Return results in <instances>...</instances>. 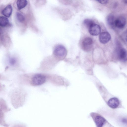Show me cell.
Returning a JSON list of instances; mask_svg holds the SVG:
<instances>
[{
  "label": "cell",
  "mask_w": 127,
  "mask_h": 127,
  "mask_svg": "<svg viewBox=\"0 0 127 127\" xmlns=\"http://www.w3.org/2000/svg\"><path fill=\"white\" fill-rule=\"evenodd\" d=\"M46 80L45 75L42 74H37L32 77L30 83L33 86H39L45 83Z\"/></svg>",
  "instance_id": "1"
},
{
  "label": "cell",
  "mask_w": 127,
  "mask_h": 127,
  "mask_svg": "<svg viewBox=\"0 0 127 127\" xmlns=\"http://www.w3.org/2000/svg\"><path fill=\"white\" fill-rule=\"evenodd\" d=\"M67 51L65 48L63 46L59 45L55 48L54 51V54L59 58H62L65 57L67 54Z\"/></svg>",
  "instance_id": "2"
},
{
  "label": "cell",
  "mask_w": 127,
  "mask_h": 127,
  "mask_svg": "<svg viewBox=\"0 0 127 127\" xmlns=\"http://www.w3.org/2000/svg\"><path fill=\"white\" fill-rule=\"evenodd\" d=\"M93 44L92 39L90 37H87L83 39L82 43V46L83 50L88 52L91 49Z\"/></svg>",
  "instance_id": "3"
},
{
  "label": "cell",
  "mask_w": 127,
  "mask_h": 127,
  "mask_svg": "<svg viewBox=\"0 0 127 127\" xmlns=\"http://www.w3.org/2000/svg\"><path fill=\"white\" fill-rule=\"evenodd\" d=\"M88 29L90 34L93 36L98 35L101 31V28L100 26L95 23L92 24Z\"/></svg>",
  "instance_id": "4"
},
{
  "label": "cell",
  "mask_w": 127,
  "mask_h": 127,
  "mask_svg": "<svg viewBox=\"0 0 127 127\" xmlns=\"http://www.w3.org/2000/svg\"><path fill=\"white\" fill-rule=\"evenodd\" d=\"M126 23L125 18L123 17H120L115 19L114 27L120 29H123L125 26Z\"/></svg>",
  "instance_id": "5"
},
{
  "label": "cell",
  "mask_w": 127,
  "mask_h": 127,
  "mask_svg": "<svg viewBox=\"0 0 127 127\" xmlns=\"http://www.w3.org/2000/svg\"><path fill=\"white\" fill-rule=\"evenodd\" d=\"M99 38L101 43L104 44L109 41L111 38V36L108 32H102L100 34Z\"/></svg>",
  "instance_id": "6"
},
{
  "label": "cell",
  "mask_w": 127,
  "mask_h": 127,
  "mask_svg": "<svg viewBox=\"0 0 127 127\" xmlns=\"http://www.w3.org/2000/svg\"><path fill=\"white\" fill-rule=\"evenodd\" d=\"M118 57L119 59L122 61L125 62L127 60V52L124 48H120L118 52Z\"/></svg>",
  "instance_id": "7"
},
{
  "label": "cell",
  "mask_w": 127,
  "mask_h": 127,
  "mask_svg": "<svg viewBox=\"0 0 127 127\" xmlns=\"http://www.w3.org/2000/svg\"><path fill=\"white\" fill-rule=\"evenodd\" d=\"M119 101L118 99L116 97H113L110 99L108 102V105L112 108H117L119 104Z\"/></svg>",
  "instance_id": "8"
},
{
  "label": "cell",
  "mask_w": 127,
  "mask_h": 127,
  "mask_svg": "<svg viewBox=\"0 0 127 127\" xmlns=\"http://www.w3.org/2000/svg\"><path fill=\"white\" fill-rule=\"evenodd\" d=\"M106 120L102 117L100 116H96L95 119V122L97 126L101 127L104 124Z\"/></svg>",
  "instance_id": "9"
},
{
  "label": "cell",
  "mask_w": 127,
  "mask_h": 127,
  "mask_svg": "<svg viewBox=\"0 0 127 127\" xmlns=\"http://www.w3.org/2000/svg\"><path fill=\"white\" fill-rule=\"evenodd\" d=\"M12 11V8L10 5H7L2 11V14L5 17H9L11 15Z\"/></svg>",
  "instance_id": "10"
},
{
  "label": "cell",
  "mask_w": 127,
  "mask_h": 127,
  "mask_svg": "<svg viewBox=\"0 0 127 127\" xmlns=\"http://www.w3.org/2000/svg\"><path fill=\"white\" fill-rule=\"evenodd\" d=\"M115 20L114 16L112 14H110L106 18V22L107 24L111 27H114V22Z\"/></svg>",
  "instance_id": "11"
},
{
  "label": "cell",
  "mask_w": 127,
  "mask_h": 127,
  "mask_svg": "<svg viewBox=\"0 0 127 127\" xmlns=\"http://www.w3.org/2000/svg\"><path fill=\"white\" fill-rule=\"evenodd\" d=\"M27 4V0H17L16 2L18 9L20 10L25 7Z\"/></svg>",
  "instance_id": "12"
},
{
  "label": "cell",
  "mask_w": 127,
  "mask_h": 127,
  "mask_svg": "<svg viewBox=\"0 0 127 127\" xmlns=\"http://www.w3.org/2000/svg\"><path fill=\"white\" fill-rule=\"evenodd\" d=\"M9 23L8 19L5 17L0 16V26L5 27Z\"/></svg>",
  "instance_id": "13"
},
{
  "label": "cell",
  "mask_w": 127,
  "mask_h": 127,
  "mask_svg": "<svg viewBox=\"0 0 127 127\" xmlns=\"http://www.w3.org/2000/svg\"><path fill=\"white\" fill-rule=\"evenodd\" d=\"M83 23L85 26L88 28L92 24L95 23L93 20L89 19H85Z\"/></svg>",
  "instance_id": "14"
},
{
  "label": "cell",
  "mask_w": 127,
  "mask_h": 127,
  "mask_svg": "<svg viewBox=\"0 0 127 127\" xmlns=\"http://www.w3.org/2000/svg\"><path fill=\"white\" fill-rule=\"evenodd\" d=\"M16 16L17 20L20 22H22L25 20V17L24 16L19 12H17Z\"/></svg>",
  "instance_id": "15"
},
{
  "label": "cell",
  "mask_w": 127,
  "mask_h": 127,
  "mask_svg": "<svg viewBox=\"0 0 127 127\" xmlns=\"http://www.w3.org/2000/svg\"><path fill=\"white\" fill-rule=\"evenodd\" d=\"M100 3L102 4H105L108 2L109 0H97Z\"/></svg>",
  "instance_id": "16"
},
{
  "label": "cell",
  "mask_w": 127,
  "mask_h": 127,
  "mask_svg": "<svg viewBox=\"0 0 127 127\" xmlns=\"http://www.w3.org/2000/svg\"><path fill=\"white\" fill-rule=\"evenodd\" d=\"M123 2L127 4V0H123Z\"/></svg>",
  "instance_id": "17"
}]
</instances>
